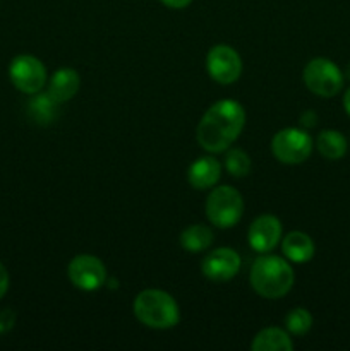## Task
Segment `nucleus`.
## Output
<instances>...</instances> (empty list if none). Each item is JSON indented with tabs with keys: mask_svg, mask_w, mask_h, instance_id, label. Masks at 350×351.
<instances>
[{
	"mask_svg": "<svg viewBox=\"0 0 350 351\" xmlns=\"http://www.w3.org/2000/svg\"><path fill=\"white\" fill-rule=\"evenodd\" d=\"M246 127V110L235 99L213 103L196 129L198 144L208 153H225Z\"/></svg>",
	"mask_w": 350,
	"mask_h": 351,
	"instance_id": "f257e3e1",
	"label": "nucleus"
},
{
	"mask_svg": "<svg viewBox=\"0 0 350 351\" xmlns=\"http://www.w3.org/2000/svg\"><path fill=\"white\" fill-rule=\"evenodd\" d=\"M249 281L253 290L268 300H278L292 290L295 273L285 257L261 254L250 266Z\"/></svg>",
	"mask_w": 350,
	"mask_h": 351,
	"instance_id": "f03ea898",
	"label": "nucleus"
},
{
	"mask_svg": "<svg viewBox=\"0 0 350 351\" xmlns=\"http://www.w3.org/2000/svg\"><path fill=\"white\" fill-rule=\"evenodd\" d=\"M132 312L137 321L150 329H172L180 321V308L170 293L156 288L143 290L134 298Z\"/></svg>",
	"mask_w": 350,
	"mask_h": 351,
	"instance_id": "7ed1b4c3",
	"label": "nucleus"
},
{
	"mask_svg": "<svg viewBox=\"0 0 350 351\" xmlns=\"http://www.w3.org/2000/svg\"><path fill=\"white\" fill-rule=\"evenodd\" d=\"M206 218L216 228H232L244 215V199L237 189L230 185H220L209 192L206 199Z\"/></svg>",
	"mask_w": 350,
	"mask_h": 351,
	"instance_id": "20e7f679",
	"label": "nucleus"
},
{
	"mask_svg": "<svg viewBox=\"0 0 350 351\" xmlns=\"http://www.w3.org/2000/svg\"><path fill=\"white\" fill-rule=\"evenodd\" d=\"M304 84L312 95L321 98L336 96L343 88V72L333 60L325 57L312 58L302 72Z\"/></svg>",
	"mask_w": 350,
	"mask_h": 351,
	"instance_id": "39448f33",
	"label": "nucleus"
},
{
	"mask_svg": "<svg viewBox=\"0 0 350 351\" xmlns=\"http://www.w3.org/2000/svg\"><path fill=\"white\" fill-rule=\"evenodd\" d=\"M271 153L283 165H301L311 156L312 139L304 129L287 127L273 136Z\"/></svg>",
	"mask_w": 350,
	"mask_h": 351,
	"instance_id": "423d86ee",
	"label": "nucleus"
},
{
	"mask_svg": "<svg viewBox=\"0 0 350 351\" xmlns=\"http://www.w3.org/2000/svg\"><path fill=\"white\" fill-rule=\"evenodd\" d=\"M9 79L17 91L33 96L47 86V67L34 55H17L10 60Z\"/></svg>",
	"mask_w": 350,
	"mask_h": 351,
	"instance_id": "0eeeda50",
	"label": "nucleus"
},
{
	"mask_svg": "<svg viewBox=\"0 0 350 351\" xmlns=\"http://www.w3.org/2000/svg\"><path fill=\"white\" fill-rule=\"evenodd\" d=\"M206 71L218 84H233L242 74V58L229 45H215L206 55Z\"/></svg>",
	"mask_w": 350,
	"mask_h": 351,
	"instance_id": "6e6552de",
	"label": "nucleus"
},
{
	"mask_svg": "<svg viewBox=\"0 0 350 351\" xmlns=\"http://www.w3.org/2000/svg\"><path fill=\"white\" fill-rule=\"evenodd\" d=\"M67 276L78 290L96 291L106 283V267L91 254H79L69 263Z\"/></svg>",
	"mask_w": 350,
	"mask_h": 351,
	"instance_id": "1a4fd4ad",
	"label": "nucleus"
},
{
	"mask_svg": "<svg viewBox=\"0 0 350 351\" xmlns=\"http://www.w3.org/2000/svg\"><path fill=\"white\" fill-rule=\"evenodd\" d=\"M242 259L239 252L230 247H218L211 250L201 263V273L213 283H225L239 274Z\"/></svg>",
	"mask_w": 350,
	"mask_h": 351,
	"instance_id": "9d476101",
	"label": "nucleus"
},
{
	"mask_svg": "<svg viewBox=\"0 0 350 351\" xmlns=\"http://www.w3.org/2000/svg\"><path fill=\"white\" fill-rule=\"evenodd\" d=\"M281 223L273 215H261L247 230V242L257 254H268L281 242Z\"/></svg>",
	"mask_w": 350,
	"mask_h": 351,
	"instance_id": "9b49d317",
	"label": "nucleus"
},
{
	"mask_svg": "<svg viewBox=\"0 0 350 351\" xmlns=\"http://www.w3.org/2000/svg\"><path fill=\"white\" fill-rule=\"evenodd\" d=\"M81 88V75L75 69L62 67L51 74L50 81H47V93L60 105L71 101Z\"/></svg>",
	"mask_w": 350,
	"mask_h": 351,
	"instance_id": "f8f14e48",
	"label": "nucleus"
},
{
	"mask_svg": "<svg viewBox=\"0 0 350 351\" xmlns=\"http://www.w3.org/2000/svg\"><path fill=\"white\" fill-rule=\"evenodd\" d=\"M222 177V165L216 158H198L187 170V182L196 191H206L218 184Z\"/></svg>",
	"mask_w": 350,
	"mask_h": 351,
	"instance_id": "ddd939ff",
	"label": "nucleus"
},
{
	"mask_svg": "<svg viewBox=\"0 0 350 351\" xmlns=\"http://www.w3.org/2000/svg\"><path fill=\"white\" fill-rule=\"evenodd\" d=\"M281 252L288 263L305 264L314 257L316 245L307 233L294 230L281 239Z\"/></svg>",
	"mask_w": 350,
	"mask_h": 351,
	"instance_id": "4468645a",
	"label": "nucleus"
},
{
	"mask_svg": "<svg viewBox=\"0 0 350 351\" xmlns=\"http://www.w3.org/2000/svg\"><path fill=\"white\" fill-rule=\"evenodd\" d=\"M253 351H292L294 341L290 332L281 328H264L257 332L250 343Z\"/></svg>",
	"mask_w": 350,
	"mask_h": 351,
	"instance_id": "2eb2a0df",
	"label": "nucleus"
},
{
	"mask_svg": "<svg viewBox=\"0 0 350 351\" xmlns=\"http://www.w3.org/2000/svg\"><path fill=\"white\" fill-rule=\"evenodd\" d=\"M316 147L326 160H342L347 153V139L338 130L326 129L319 132L318 139H316Z\"/></svg>",
	"mask_w": 350,
	"mask_h": 351,
	"instance_id": "dca6fc26",
	"label": "nucleus"
},
{
	"mask_svg": "<svg viewBox=\"0 0 350 351\" xmlns=\"http://www.w3.org/2000/svg\"><path fill=\"white\" fill-rule=\"evenodd\" d=\"M213 243V232L206 225H191L180 233V245L187 252H202Z\"/></svg>",
	"mask_w": 350,
	"mask_h": 351,
	"instance_id": "f3484780",
	"label": "nucleus"
},
{
	"mask_svg": "<svg viewBox=\"0 0 350 351\" xmlns=\"http://www.w3.org/2000/svg\"><path fill=\"white\" fill-rule=\"evenodd\" d=\"M57 108L58 103L48 93L40 91L33 95V99L27 106V112H30L31 119L36 120L38 123H48L57 117Z\"/></svg>",
	"mask_w": 350,
	"mask_h": 351,
	"instance_id": "a211bd4d",
	"label": "nucleus"
},
{
	"mask_svg": "<svg viewBox=\"0 0 350 351\" xmlns=\"http://www.w3.org/2000/svg\"><path fill=\"white\" fill-rule=\"evenodd\" d=\"M250 167H253V163H250V158L246 151L239 149V147H229V149H226L225 170L229 171L232 177H247L250 171Z\"/></svg>",
	"mask_w": 350,
	"mask_h": 351,
	"instance_id": "6ab92c4d",
	"label": "nucleus"
},
{
	"mask_svg": "<svg viewBox=\"0 0 350 351\" xmlns=\"http://www.w3.org/2000/svg\"><path fill=\"white\" fill-rule=\"evenodd\" d=\"M312 328V315L307 308L297 307L292 308L285 315V329L294 336H304L311 331Z\"/></svg>",
	"mask_w": 350,
	"mask_h": 351,
	"instance_id": "aec40b11",
	"label": "nucleus"
},
{
	"mask_svg": "<svg viewBox=\"0 0 350 351\" xmlns=\"http://www.w3.org/2000/svg\"><path fill=\"white\" fill-rule=\"evenodd\" d=\"M16 324V312L10 308H2L0 311V335L9 332Z\"/></svg>",
	"mask_w": 350,
	"mask_h": 351,
	"instance_id": "412c9836",
	"label": "nucleus"
},
{
	"mask_svg": "<svg viewBox=\"0 0 350 351\" xmlns=\"http://www.w3.org/2000/svg\"><path fill=\"white\" fill-rule=\"evenodd\" d=\"M9 285H10V276H9V271L5 269L2 263H0V300L5 297L7 290H9Z\"/></svg>",
	"mask_w": 350,
	"mask_h": 351,
	"instance_id": "4be33fe9",
	"label": "nucleus"
},
{
	"mask_svg": "<svg viewBox=\"0 0 350 351\" xmlns=\"http://www.w3.org/2000/svg\"><path fill=\"white\" fill-rule=\"evenodd\" d=\"M165 7L168 9H185L187 5H191L192 0H160Z\"/></svg>",
	"mask_w": 350,
	"mask_h": 351,
	"instance_id": "5701e85b",
	"label": "nucleus"
},
{
	"mask_svg": "<svg viewBox=\"0 0 350 351\" xmlns=\"http://www.w3.org/2000/svg\"><path fill=\"white\" fill-rule=\"evenodd\" d=\"M343 108H345V112L350 115V88L347 89L345 95H343Z\"/></svg>",
	"mask_w": 350,
	"mask_h": 351,
	"instance_id": "b1692460",
	"label": "nucleus"
},
{
	"mask_svg": "<svg viewBox=\"0 0 350 351\" xmlns=\"http://www.w3.org/2000/svg\"><path fill=\"white\" fill-rule=\"evenodd\" d=\"M347 77L350 79V65H349V67H347Z\"/></svg>",
	"mask_w": 350,
	"mask_h": 351,
	"instance_id": "393cba45",
	"label": "nucleus"
}]
</instances>
